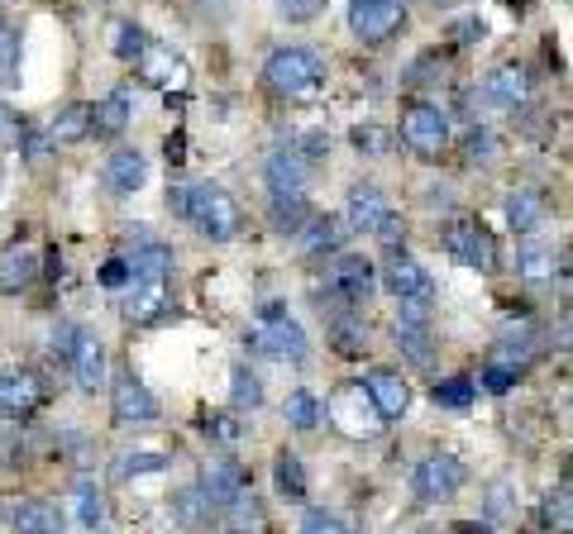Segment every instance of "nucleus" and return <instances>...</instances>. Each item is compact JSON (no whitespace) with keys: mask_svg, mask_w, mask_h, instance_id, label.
Returning <instances> with one entry per match:
<instances>
[{"mask_svg":"<svg viewBox=\"0 0 573 534\" xmlns=\"http://www.w3.org/2000/svg\"><path fill=\"white\" fill-rule=\"evenodd\" d=\"M167 211L182 215V220H191L206 239H215V244H230L239 229H244L239 205L230 201V191L215 187V181H196V187L177 181V187L167 191Z\"/></svg>","mask_w":573,"mask_h":534,"instance_id":"1","label":"nucleus"},{"mask_svg":"<svg viewBox=\"0 0 573 534\" xmlns=\"http://www.w3.org/2000/svg\"><path fill=\"white\" fill-rule=\"evenodd\" d=\"M316 301H320V315H354L358 306H368V296L378 291V267L368 258H358V253H344V258H334L326 267V277H320L316 287Z\"/></svg>","mask_w":573,"mask_h":534,"instance_id":"2","label":"nucleus"},{"mask_svg":"<svg viewBox=\"0 0 573 534\" xmlns=\"http://www.w3.org/2000/svg\"><path fill=\"white\" fill-rule=\"evenodd\" d=\"M244 344L272 363H306V330L286 315L282 301H263V310H258V320L249 325Z\"/></svg>","mask_w":573,"mask_h":534,"instance_id":"3","label":"nucleus"},{"mask_svg":"<svg viewBox=\"0 0 573 534\" xmlns=\"http://www.w3.org/2000/svg\"><path fill=\"white\" fill-rule=\"evenodd\" d=\"M263 81L278 96H310L326 81V63H320L310 48H278V53L263 63Z\"/></svg>","mask_w":573,"mask_h":534,"instance_id":"4","label":"nucleus"},{"mask_svg":"<svg viewBox=\"0 0 573 534\" xmlns=\"http://www.w3.org/2000/svg\"><path fill=\"white\" fill-rule=\"evenodd\" d=\"M445 249H449V258H459L463 267H473V272H497V263H501L497 239L483 220H449Z\"/></svg>","mask_w":573,"mask_h":534,"instance_id":"5","label":"nucleus"},{"mask_svg":"<svg viewBox=\"0 0 573 534\" xmlns=\"http://www.w3.org/2000/svg\"><path fill=\"white\" fill-rule=\"evenodd\" d=\"M463 482H469V468H463L454 454H430V458H421V463H416V472H411V492L421 496L425 506L454 501Z\"/></svg>","mask_w":573,"mask_h":534,"instance_id":"6","label":"nucleus"},{"mask_svg":"<svg viewBox=\"0 0 573 534\" xmlns=\"http://www.w3.org/2000/svg\"><path fill=\"white\" fill-rule=\"evenodd\" d=\"M402 143L411 153H421V157H440V149L449 143V119L440 105H411L402 119Z\"/></svg>","mask_w":573,"mask_h":534,"instance_id":"7","label":"nucleus"},{"mask_svg":"<svg viewBox=\"0 0 573 534\" xmlns=\"http://www.w3.org/2000/svg\"><path fill=\"white\" fill-rule=\"evenodd\" d=\"M249 468L244 463H234V458H211L206 468H201V496L211 501V511H225V506L234 501V496H244L249 492Z\"/></svg>","mask_w":573,"mask_h":534,"instance_id":"8","label":"nucleus"},{"mask_svg":"<svg viewBox=\"0 0 573 534\" xmlns=\"http://www.w3.org/2000/svg\"><path fill=\"white\" fill-rule=\"evenodd\" d=\"M111 416L115 424H153L158 420V400H153V392L135 372H119L111 382Z\"/></svg>","mask_w":573,"mask_h":534,"instance_id":"9","label":"nucleus"},{"mask_svg":"<svg viewBox=\"0 0 573 534\" xmlns=\"http://www.w3.org/2000/svg\"><path fill=\"white\" fill-rule=\"evenodd\" d=\"M378 282L397 301H435V282H430V272L411 258V253H392L387 267L378 272Z\"/></svg>","mask_w":573,"mask_h":534,"instance_id":"10","label":"nucleus"},{"mask_svg":"<svg viewBox=\"0 0 573 534\" xmlns=\"http://www.w3.org/2000/svg\"><path fill=\"white\" fill-rule=\"evenodd\" d=\"M402 24V0H349V29L364 43L392 39Z\"/></svg>","mask_w":573,"mask_h":534,"instance_id":"11","label":"nucleus"},{"mask_svg":"<svg viewBox=\"0 0 573 534\" xmlns=\"http://www.w3.org/2000/svg\"><path fill=\"white\" fill-rule=\"evenodd\" d=\"M43 400L48 392L34 372H0V416L5 420H29Z\"/></svg>","mask_w":573,"mask_h":534,"instance_id":"12","label":"nucleus"},{"mask_svg":"<svg viewBox=\"0 0 573 534\" xmlns=\"http://www.w3.org/2000/svg\"><path fill=\"white\" fill-rule=\"evenodd\" d=\"M310 173H316V167L306 163L296 143H286V149H272V153H268V167H263V177H268V191H272V196H282V191H302Z\"/></svg>","mask_w":573,"mask_h":534,"instance_id":"13","label":"nucleus"},{"mask_svg":"<svg viewBox=\"0 0 573 534\" xmlns=\"http://www.w3.org/2000/svg\"><path fill=\"white\" fill-rule=\"evenodd\" d=\"M67 368L77 372L81 392H96V386H105V344H101V334H96V330H77V344H72Z\"/></svg>","mask_w":573,"mask_h":534,"instance_id":"14","label":"nucleus"},{"mask_svg":"<svg viewBox=\"0 0 573 534\" xmlns=\"http://www.w3.org/2000/svg\"><path fill=\"white\" fill-rule=\"evenodd\" d=\"M392 215V205H387V196H382L378 187H354L349 191V205H344V215L340 220L349 225V234L358 229V234H373V229L382 225Z\"/></svg>","mask_w":573,"mask_h":534,"instance_id":"15","label":"nucleus"},{"mask_svg":"<svg viewBox=\"0 0 573 534\" xmlns=\"http://www.w3.org/2000/svg\"><path fill=\"white\" fill-rule=\"evenodd\" d=\"M364 392H368V400H373V410L382 420H402L406 406H411V392H406V382L397 378V372H382V368L368 372Z\"/></svg>","mask_w":573,"mask_h":534,"instance_id":"16","label":"nucleus"},{"mask_svg":"<svg viewBox=\"0 0 573 534\" xmlns=\"http://www.w3.org/2000/svg\"><path fill=\"white\" fill-rule=\"evenodd\" d=\"M105 187L115 191V196H135V191L143 187V177H149V157H143L139 149H115L111 157H105Z\"/></svg>","mask_w":573,"mask_h":534,"instance_id":"17","label":"nucleus"},{"mask_svg":"<svg viewBox=\"0 0 573 534\" xmlns=\"http://www.w3.org/2000/svg\"><path fill=\"white\" fill-rule=\"evenodd\" d=\"M501 211H507V225L517 229V234H535L549 215V201H545V191H535V187H517Z\"/></svg>","mask_w":573,"mask_h":534,"instance_id":"18","label":"nucleus"},{"mask_svg":"<svg viewBox=\"0 0 573 534\" xmlns=\"http://www.w3.org/2000/svg\"><path fill=\"white\" fill-rule=\"evenodd\" d=\"M129 282H167L173 272V249L158 244V239H139V249L129 253Z\"/></svg>","mask_w":573,"mask_h":534,"instance_id":"19","label":"nucleus"},{"mask_svg":"<svg viewBox=\"0 0 573 534\" xmlns=\"http://www.w3.org/2000/svg\"><path fill=\"white\" fill-rule=\"evenodd\" d=\"M344 239H349V225L340 215H310L306 229H302V249L310 258H326V253H340Z\"/></svg>","mask_w":573,"mask_h":534,"instance_id":"20","label":"nucleus"},{"mask_svg":"<svg viewBox=\"0 0 573 534\" xmlns=\"http://www.w3.org/2000/svg\"><path fill=\"white\" fill-rule=\"evenodd\" d=\"M10 525H15V534H63V511L53 501H43V496H34V501L15 506Z\"/></svg>","mask_w":573,"mask_h":534,"instance_id":"21","label":"nucleus"},{"mask_svg":"<svg viewBox=\"0 0 573 534\" xmlns=\"http://www.w3.org/2000/svg\"><path fill=\"white\" fill-rule=\"evenodd\" d=\"M129 115H135V96H129L125 87H115L101 105H91V134H101V139H115V134L129 125Z\"/></svg>","mask_w":573,"mask_h":534,"instance_id":"22","label":"nucleus"},{"mask_svg":"<svg viewBox=\"0 0 573 534\" xmlns=\"http://www.w3.org/2000/svg\"><path fill=\"white\" fill-rule=\"evenodd\" d=\"M525 91H531V81H525L521 67H497L493 77L483 81V101H493L497 111H517L525 101Z\"/></svg>","mask_w":573,"mask_h":534,"instance_id":"23","label":"nucleus"},{"mask_svg":"<svg viewBox=\"0 0 573 534\" xmlns=\"http://www.w3.org/2000/svg\"><path fill=\"white\" fill-rule=\"evenodd\" d=\"M310 215L316 211H310L306 191H282V196H272V205H268V225L278 229V234H302Z\"/></svg>","mask_w":573,"mask_h":534,"instance_id":"24","label":"nucleus"},{"mask_svg":"<svg viewBox=\"0 0 573 534\" xmlns=\"http://www.w3.org/2000/svg\"><path fill=\"white\" fill-rule=\"evenodd\" d=\"M272 482H278V496H282L286 506H302L306 496H310V492H306V468H302V458L286 454V448H282L278 458H272Z\"/></svg>","mask_w":573,"mask_h":534,"instance_id":"25","label":"nucleus"},{"mask_svg":"<svg viewBox=\"0 0 573 534\" xmlns=\"http://www.w3.org/2000/svg\"><path fill=\"white\" fill-rule=\"evenodd\" d=\"M163 301H167V282H129V296H125V320L149 325L153 315L163 310Z\"/></svg>","mask_w":573,"mask_h":534,"instance_id":"26","label":"nucleus"},{"mask_svg":"<svg viewBox=\"0 0 573 534\" xmlns=\"http://www.w3.org/2000/svg\"><path fill=\"white\" fill-rule=\"evenodd\" d=\"M517 272L525 277V282H549V277H555V249L525 239V244L517 249Z\"/></svg>","mask_w":573,"mask_h":534,"instance_id":"27","label":"nucleus"},{"mask_svg":"<svg viewBox=\"0 0 573 534\" xmlns=\"http://www.w3.org/2000/svg\"><path fill=\"white\" fill-rule=\"evenodd\" d=\"M397 348L416 368H430L435 363V339H430V325H397Z\"/></svg>","mask_w":573,"mask_h":534,"instance_id":"28","label":"nucleus"},{"mask_svg":"<svg viewBox=\"0 0 573 534\" xmlns=\"http://www.w3.org/2000/svg\"><path fill=\"white\" fill-rule=\"evenodd\" d=\"M330 339H334V354H344V358H354L368 348V334H364V320H358V315H334Z\"/></svg>","mask_w":573,"mask_h":534,"instance_id":"29","label":"nucleus"},{"mask_svg":"<svg viewBox=\"0 0 573 534\" xmlns=\"http://www.w3.org/2000/svg\"><path fill=\"white\" fill-rule=\"evenodd\" d=\"M87 134H91V105H67V111L48 125V139H53V143L87 139Z\"/></svg>","mask_w":573,"mask_h":534,"instance_id":"30","label":"nucleus"},{"mask_svg":"<svg viewBox=\"0 0 573 534\" xmlns=\"http://www.w3.org/2000/svg\"><path fill=\"white\" fill-rule=\"evenodd\" d=\"M282 416H286V424H292V430L310 434L320 424V416H326V406H320V400L310 396V392H292V396H286V406H282Z\"/></svg>","mask_w":573,"mask_h":534,"instance_id":"31","label":"nucleus"},{"mask_svg":"<svg viewBox=\"0 0 573 534\" xmlns=\"http://www.w3.org/2000/svg\"><path fill=\"white\" fill-rule=\"evenodd\" d=\"M430 396H435V406L463 410V406H473L478 382H473V378H445V382H435V386H430Z\"/></svg>","mask_w":573,"mask_h":534,"instance_id":"32","label":"nucleus"},{"mask_svg":"<svg viewBox=\"0 0 573 534\" xmlns=\"http://www.w3.org/2000/svg\"><path fill=\"white\" fill-rule=\"evenodd\" d=\"M34 277H39V258L24 253V249H10L5 263H0V282H5V287H29Z\"/></svg>","mask_w":573,"mask_h":534,"instance_id":"33","label":"nucleus"},{"mask_svg":"<svg viewBox=\"0 0 573 534\" xmlns=\"http://www.w3.org/2000/svg\"><path fill=\"white\" fill-rule=\"evenodd\" d=\"M77 520L87 530H101L105 525V496L96 482H77Z\"/></svg>","mask_w":573,"mask_h":534,"instance_id":"34","label":"nucleus"},{"mask_svg":"<svg viewBox=\"0 0 573 534\" xmlns=\"http://www.w3.org/2000/svg\"><path fill=\"white\" fill-rule=\"evenodd\" d=\"M167 468V454H153V448H143V454H125L115 463V478L129 482V478H149V472H163Z\"/></svg>","mask_w":573,"mask_h":534,"instance_id":"35","label":"nucleus"},{"mask_svg":"<svg viewBox=\"0 0 573 534\" xmlns=\"http://www.w3.org/2000/svg\"><path fill=\"white\" fill-rule=\"evenodd\" d=\"M540 525L545 534H569V487H559V492H549L545 496V506H540Z\"/></svg>","mask_w":573,"mask_h":534,"instance_id":"36","label":"nucleus"},{"mask_svg":"<svg viewBox=\"0 0 573 534\" xmlns=\"http://www.w3.org/2000/svg\"><path fill=\"white\" fill-rule=\"evenodd\" d=\"M139 58H149V81H158V87H167V81H177L182 77V63H177L167 48H158V43H149Z\"/></svg>","mask_w":573,"mask_h":534,"instance_id":"37","label":"nucleus"},{"mask_svg":"<svg viewBox=\"0 0 573 534\" xmlns=\"http://www.w3.org/2000/svg\"><path fill=\"white\" fill-rule=\"evenodd\" d=\"M354 149L368 153V157H387L392 153V134L382 125H358L354 129Z\"/></svg>","mask_w":573,"mask_h":534,"instance_id":"38","label":"nucleus"},{"mask_svg":"<svg viewBox=\"0 0 573 534\" xmlns=\"http://www.w3.org/2000/svg\"><path fill=\"white\" fill-rule=\"evenodd\" d=\"M234 406H239V410H258V406H263V382H258V372L234 368Z\"/></svg>","mask_w":573,"mask_h":534,"instance_id":"39","label":"nucleus"},{"mask_svg":"<svg viewBox=\"0 0 573 534\" xmlns=\"http://www.w3.org/2000/svg\"><path fill=\"white\" fill-rule=\"evenodd\" d=\"M478 382H483V392H493V396H501V392H511V386H517L521 382V368H511V363H487V368H483V378H478Z\"/></svg>","mask_w":573,"mask_h":534,"instance_id":"40","label":"nucleus"},{"mask_svg":"<svg viewBox=\"0 0 573 534\" xmlns=\"http://www.w3.org/2000/svg\"><path fill=\"white\" fill-rule=\"evenodd\" d=\"M211 501L201 496L196 487H187V492H177V520H187V525H201V520H211Z\"/></svg>","mask_w":573,"mask_h":534,"instance_id":"41","label":"nucleus"},{"mask_svg":"<svg viewBox=\"0 0 573 534\" xmlns=\"http://www.w3.org/2000/svg\"><path fill=\"white\" fill-rule=\"evenodd\" d=\"M0 81H5V87H20V39L15 34L0 39Z\"/></svg>","mask_w":573,"mask_h":534,"instance_id":"42","label":"nucleus"},{"mask_svg":"<svg viewBox=\"0 0 573 534\" xmlns=\"http://www.w3.org/2000/svg\"><path fill=\"white\" fill-rule=\"evenodd\" d=\"M296 534H349V525H344L334 511H306L302 516V530Z\"/></svg>","mask_w":573,"mask_h":534,"instance_id":"43","label":"nucleus"},{"mask_svg":"<svg viewBox=\"0 0 573 534\" xmlns=\"http://www.w3.org/2000/svg\"><path fill=\"white\" fill-rule=\"evenodd\" d=\"M463 153H469V163H493V153H497V139L487 129H473L469 139H463Z\"/></svg>","mask_w":573,"mask_h":534,"instance_id":"44","label":"nucleus"},{"mask_svg":"<svg viewBox=\"0 0 573 534\" xmlns=\"http://www.w3.org/2000/svg\"><path fill=\"white\" fill-rule=\"evenodd\" d=\"M143 48H149V39H143V29H135V24H119V39H115V53H119V58H125V63H129V58H139V53H143Z\"/></svg>","mask_w":573,"mask_h":534,"instance_id":"45","label":"nucleus"},{"mask_svg":"<svg viewBox=\"0 0 573 534\" xmlns=\"http://www.w3.org/2000/svg\"><path fill=\"white\" fill-rule=\"evenodd\" d=\"M278 10L292 24H306V20H316L320 10H326V0H278Z\"/></svg>","mask_w":573,"mask_h":534,"instance_id":"46","label":"nucleus"},{"mask_svg":"<svg viewBox=\"0 0 573 534\" xmlns=\"http://www.w3.org/2000/svg\"><path fill=\"white\" fill-rule=\"evenodd\" d=\"M77 330H81V325H58V330L48 334V348H53V358H58V363H67V358H72V344H77Z\"/></svg>","mask_w":573,"mask_h":534,"instance_id":"47","label":"nucleus"},{"mask_svg":"<svg viewBox=\"0 0 573 534\" xmlns=\"http://www.w3.org/2000/svg\"><path fill=\"white\" fill-rule=\"evenodd\" d=\"M20 134H24V119H20L15 111H10L5 101H0V149H15Z\"/></svg>","mask_w":573,"mask_h":534,"instance_id":"48","label":"nucleus"},{"mask_svg":"<svg viewBox=\"0 0 573 534\" xmlns=\"http://www.w3.org/2000/svg\"><path fill=\"white\" fill-rule=\"evenodd\" d=\"M101 287H111V291H119V287H129V263L125 258H111L101 267Z\"/></svg>","mask_w":573,"mask_h":534,"instance_id":"49","label":"nucleus"},{"mask_svg":"<svg viewBox=\"0 0 573 534\" xmlns=\"http://www.w3.org/2000/svg\"><path fill=\"white\" fill-rule=\"evenodd\" d=\"M201 430H206V434H220V440H234L239 424H234L230 416H206V420H201Z\"/></svg>","mask_w":573,"mask_h":534,"instance_id":"50","label":"nucleus"},{"mask_svg":"<svg viewBox=\"0 0 573 534\" xmlns=\"http://www.w3.org/2000/svg\"><path fill=\"white\" fill-rule=\"evenodd\" d=\"M454 34H459V43H473V39H483V20H459V24H454Z\"/></svg>","mask_w":573,"mask_h":534,"instance_id":"51","label":"nucleus"},{"mask_svg":"<svg viewBox=\"0 0 573 534\" xmlns=\"http://www.w3.org/2000/svg\"><path fill=\"white\" fill-rule=\"evenodd\" d=\"M454 534H493V525H483V520H459Z\"/></svg>","mask_w":573,"mask_h":534,"instance_id":"52","label":"nucleus"},{"mask_svg":"<svg viewBox=\"0 0 573 534\" xmlns=\"http://www.w3.org/2000/svg\"><path fill=\"white\" fill-rule=\"evenodd\" d=\"M5 34H10V20H5V10H0V39H5Z\"/></svg>","mask_w":573,"mask_h":534,"instance_id":"53","label":"nucleus"},{"mask_svg":"<svg viewBox=\"0 0 573 534\" xmlns=\"http://www.w3.org/2000/svg\"><path fill=\"white\" fill-rule=\"evenodd\" d=\"M0 468H5V440H0Z\"/></svg>","mask_w":573,"mask_h":534,"instance_id":"54","label":"nucleus"},{"mask_svg":"<svg viewBox=\"0 0 573 534\" xmlns=\"http://www.w3.org/2000/svg\"><path fill=\"white\" fill-rule=\"evenodd\" d=\"M230 534H249V530H230Z\"/></svg>","mask_w":573,"mask_h":534,"instance_id":"55","label":"nucleus"},{"mask_svg":"<svg viewBox=\"0 0 573 534\" xmlns=\"http://www.w3.org/2000/svg\"><path fill=\"white\" fill-rule=\"evenodd\" d=\"M425 534H435V530H425Z\"/></svg>","mask_w":573,"mask_h":534,"instance_id":"56","label":"nucleus"}]
</instances>
